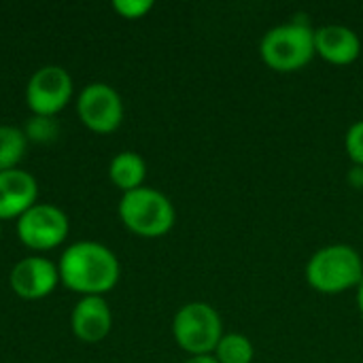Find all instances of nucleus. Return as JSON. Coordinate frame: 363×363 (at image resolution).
<instances>
[{
	"mask_svg": "<svg viewBox=\"0 0 363 363\" xmlns=\"http://www.w3.org/2000/svg\"><path fill=\"white\" fill-rule=\"evenodd\" d=\"M60 277L64 285L77 294L102 296L117 285L119 262L98 242H77L62 255Z\"/></svg>",
	"mask_w": 363,
	"mask_h": 363,
	"instance_id": "obj_1",
	"label": "nucleus"
},
{
	"mask_svg": "<svg viewBox=\"0 0 363 363\" xmlns=\"http://www.w3.org/2000/svg\"><path fill=\"white\" fill-rule=\"evenodd\" d=\"M215 357L219 363H251L255 357V349L242 334H223L215 349Z\"/></svg>",
	"mask_w": 363,
	"mask_h": 363,
	"instance_id": "obj_14",
	"label": "nucleus"
},
{
	"mask_svg": "<svg viewBox=\"0 0 363 363\" xmlns=\"http://www.w3.org/2000/svg\"><path fill=\"white\" fill-rule=\"evenodd\" d=\"M26 153V134L11 125H0V172L13 170Z\"/></svg>",
	"mask_w": 363,
	"mask_h": 363,
	"instance_id": "obj_15",
	"label": "nucleus"
},
{
	"mask_svg": "<svg viewBox=\"0 0 363 363\" xmlns=\"http://www.w3.org/2000/svg\"><path fill=\"white\" fill-rule=\"evenodd\" d=\"M119 217L134 234L157 238L174 225V206L157 189L138 187L123 194L119 202Z\"/></svg>",
	"mask_w": 363,
	"mask_h": 363,
	"instance_id": "obj_4",
	"label": "nucleus"
},
{
	"mask_svg": "<svg viewBox=\"0 0 363 363\" xmlns=\"http://www.w3.org/2000/svg\"><path fill=\"white\" fill-rule=\"evenodd\" d=\"M259 53L272 70L279 72L300 70L317 53L315 30L306 21L294 17L289 23H281L264 34Z\"/></svg>",
	"mask_w": 363,
	"mask_h": 363,
	"instance_id": "obj_3",
	"label": "nucleus"
},
{
	"mask_svg": "<svg viewBox=\"0 0 363 363\" xmlns=\"http://www.w3.org/2000/svg\"><path fill=\"white\" fill-rule=\"evenodd\" d=\"M357 306H359V311H362L363 315V281L357 285Z\"/></svg>",
	"mask_w": 363,
	"mask_h": 363,
	"instance_id": "obj_20",
	"label": "nucleus"
},
{
	"mask_svg": "<svg viewBox=\"0 0 363 363\" xmlns=\"http://www.w3.org/2000/svg\"><path fill=\"white\" fill-rule=\"evenodd\" d=\"M185 363H219V362H217V357H213V355H194V357H189Z\"/></svg>",
	"mask_w": 363,
	"mask_h": 363,
	"instance_id": "obj_19",
	"label": "nucleus"
},
{
	"mask_svg": "<svg viewBox=\"0 0 363 363\" xmlns=\"http://www.w3.org/2000/svg\"><path fill=\"white\" fill-rule=\"evenodd\" d=\"M77 111L81 121L100 134H108L119 128L123 119V102L119 94L106 83L87 85L77 102Z\"/></svg>",
	"mask_w": 363,
	"mask_h": 363,
	"instance_id": "obj_7",
	"label": "nucleus"
},
{
	"mask_svg": "<svg viewBox=\"0 0 363 363\" xmlns=\"http://www.w3.org/2000/svg\"><path fill=\"white\" fill-rule=\"evenodd\" d=\"M38 187L32 174L23 170L0 172V219L21 217L34 206Z\"/></svg>",
	"mask_w": 363,
	"mask_h": 363,
	"instance_id": "obj_11",
	"label": "nucleus"
},
{
	"mask_svg": "<svg viewBox=\"0 0 363 363\" xmlns=\"http://www.w3.org/2000/svg\"><path fill=\"white\" fill-rule=\"evenodd\" d=\"M26 136L36 140V143H49L57 136V121L53 117H43L36 115L34 119L28 121Z\"/></svg>",
	"mask_w": 363,
	"mask_h": 363,
	"instance_id": "obj_16",
	"label": "nucleus"
},
{
	"mask_svg": "<svg viewBox=\"0 0 363 363\" xmlns=\"http://www.w3.org/2000/svg\"><path fill=\"white\" fill-rule=\"evenodd\" d=\"M306 281L319 294H342L363 281L362 255L349 245L319 249L306 264Z\"/></svg>",
	"mask_w": 363,
	"mask_h": 363,
	"instance_id": "obj_2",
	"label": "nucleus"
},
{
	"mask_svg": "<svg viewBox=\"0 0 363 363\" xmlns=\"http://www.w3.org/2000/svg\"><path fill=\"white\" fill-rule=\"evenodd\" d=\"M17 234L30 249L45 251L64 242L68 234V217L51 204H34L17 221Z\"/></svg>",
	"mask_w": 363,
	"mask_h": 363,
	"instance_id": "obj_6",
	"label": "nucleus"
},
{
	"mask_svg": "<svg viewBox=\"0 0 363 363\" xmlns=\"http://www.w3.org/2000/svg\"><path fill=\"white\" fill-rule=\"evenodd\" d=\"M72 332L83 342H100L111 332V311L100 296H85L72 311Z\"/></svg>",
	"mask_w": 363,
	"mask_h": 363,
	"instance_id": "obj_12",
	"label": "nucleus"
},
{
	"mask_svg": "<svg viewBox=\"0 0 363 363\" xmlns=\"http://www.w3.org/2000/svg\"><path fill=\"white\" fill-rule=\"evenodd\" d=\"M347 153L357 166L363 168V119L353 123L347 132Z\"/></svg>",
	"mask_w": 363,
	"mask_h": 363,
	"instance_id": "obj_17",
	"label": "nucleus"
},
{
	"mask_svg": "<svg viewBox=\"0 0 363 363\" xmlns=\"http://www.w3.org/2000/svg\"><path fill=\"white\" fill-rule=\"evenodd\" d=\"M177 345L191 355H211L223 338L219 313L206 302L185 304L172 323Z\"/></svg>",
	"mask_w": 363,
	"mask_h": 363,
	"instance_id": "obj_5",
	"label": "nucleus"
},
{
	"mask_svg": "<svg viewBox=\"0 0 363 363\" xmlns=\"http://www.w3.org/2000/svg\"><path fill=\"white\" fill-rule=\"evenodd\" d=\"M315 51L332 64H351L362 53V40L355 30L332 23L315 30Z\"/></svg>",
	"mask_w": 363,
	"mask_h": 363,
	"instance_id": "obj_10",
	"label": "nucleus"
},
{
	"mask_svg": "<svg viewBox=\"0 0 363 363\" xmlns=\"http://www.w3.org/2000/svg\"><path fill=\"white\" fill-rule=\"evenodd\" d=\"M108 174H111V181L128 194V191H134L143 185L145 174H147V166L138 153L123 151V153L113 157Z\"/></svg>",
	"mask_w": 363,
	"mask_h": 363,
	"instance_id": "obj_13",
	"label": "nucleus"
},
{
	"mask_svg": "<svg viewBox=\"0 0 363 363\" xmlns=\"http://www.w3.org/2000/svg\"><path fill=\"white\" fill-rule=\"evenodd\" d=\"M72 94L70 74L60 66H43L38 68L26 89L28 106L43 117H51L66 106Z\"/></svg>",
	"mask_w": 363,
	"mask_h": 363,
	"instance_id": "obj_8",
	"label": "nucleus"
},
{
	"mask_svg": "<svg viewBox=\"0 0 363 363\" xmlns=\"http://www.w3.org/2000/svg\"><path fill=\"white\" fill-rule=\"evenodd\" d=\"M60 270L45 257H26L11 270V287L26 300L49 296L57 285Z\"/></svg>",
	"mask_w": 363,
	"mask_h": 363,
	"instance_id": "obj_9",
	"label": "nucleus"
},
{
	"mask_svg": "<svg viewBox=\"0 0 363 363\" xmlns=\"http://www.w3.org/2000/svg\"><path fill=\"white\" fill-rule=\"evenodd\" d=\"M113 9H115L119 15L128 17V19H138V17H143L147 11L153 9V2H151V0H115V2H113Z\"/></svg>",
	"mask_w": 363,
	"mask_h": 363,
	"instance_id": "obj_18",
	"label": "nucleus"
}]
</instances>
